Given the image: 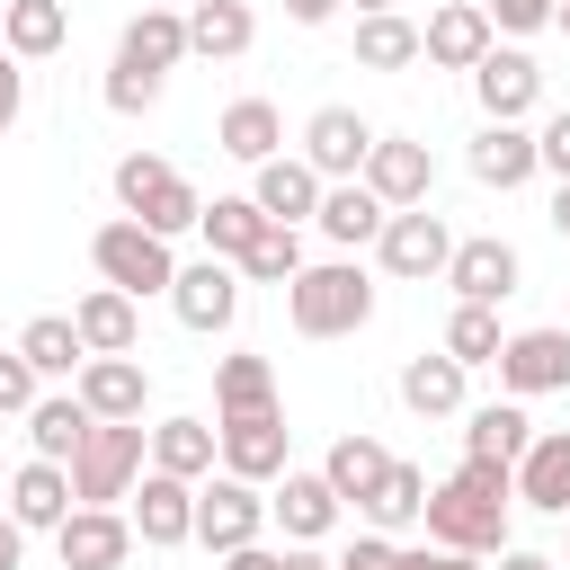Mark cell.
Segmentation results:
<instances>
[{"instance_id": "obj_1", "label": "cell", "mask_w": 570, "mask_h": 570, "mask_svg": "<svg viewBox=\"0 0 570 570\" xmlns=\"http://www.w3.org/2000/svg\"><path fill=\"white\" fill-rule=\"evenodd\" d=\"M508 517H517V481H508V472H490V463H454L445 481H428V508H419L428 543L472 552V561L508 552Z\"/></svg>"}, {"instance_id": "obj_2", "label": "cell", "mask_w": 570, "mask_h": 570, "mask_svg": "<svg viewBox=\"0 0 570 570\" xmlns=\"http://www.w3.org/2000/svg\"><path fill=\"white\" fill-rule=\"evenodd\" d=\"M285 321H294V338H356L374 321V276L356 258H321L285 285Z\"/></svg>"}, {"instance_id": "obj_3", "label": "cell", "mask_w": 570, "mask_h": 570, "mask_svg": "<svg viewBox=\"0 0 570 570\" xmlns=\"http://www.w3.org/2000/svg\"><path fill=\"white\" fill-rule=\"evenodd\" d=\"M116 205H125V223H142V232H160V240H178V232H196V214H205V196L178 178V160H160V151H125L116 160Z\"/></svg>"}, {"instance_id": "obj_4", "label": "cell", "mask_w": 570, "mask_h": 570, "mask_svg": "<svg viewBox=\"0 0 570 570\" xmlns=\"http://www.w3.org/2000/svg\"><path fill=\"white\" fill-rule=\"evenodd\" d=\"M89 267H98V285H116V294H134V303L178 285V258H169V240H160V232H142V223H125V214L89 232Z\"/></svg>"}, {"instance_id": "obj_5", "label": "cell", "mask_w": 570, "mask_h": 570, "mask_svg": "<svg viewBox=\"0 0 570 570\" xmlns=\"http://www.w3.org/2000/svg\"><path fill=\"white\" fill-rule=\"evenodd\" d=\"M62 472H71V499H80V508H116V499L142 481V419H116V428L98 419Z\"/></svg>"}, {"instance_id": "obj_6", "label": "cell", "mask_w": 570, "mask_h": 570, "mask_svg": "<svg viewBox=\"0 0 570 570\" xmlns=\"http://www.w3.org/2000/svg\"><path fill=\"white\" fill-rule=\"evenodd\" d=\"M285 454H294V428H285V410H240V419H214V463H223L232 481L267 490V481L285 472Z\"/></svg>"}, {"instance_id": "obj_7", "label": "cell", "mask_w": 570, "mask_h": 570, "mask_svg": "<svg viewBox=\"0 0 570 570\" xmlns=\"http://www.w3.org/2000/svg\"><path fill=\"white\" fill-rule=\"evenodd\" d=\"M356 187H365L383 214H410V205H428V187H436V160H428V142H419V134H374V151H365Z\"/></svg>"}, {"instance_id": "obj_8", "label": "cell", "mask_w": 570, "mask_h": 570, "mask_svg": "<svg viewBox=\"0 0 570 570\" xmlns=\"http://www.w3.org/2000/svg\"><path fill=\"white\" fill-rule=\"evenodd\" d=\"M374 258H383V276H401V285H428V276H445V258H454V232H445V214L410 205V214H383V232H374Z\"/></svg>"}, {"instance_id": "obj_9", "label": "cell", "mask_w": 570, "mask_h": 570, "mask_svg": "<svg viewBox=\"0 0 570 570\" xmlns=\"http://www.w3.org/2000/svg\"><path fill=\"white\" fill-rule=\"evenodd\" d=\"M267 534V490H249V481H232V472H205L196 481V543L205 552H240V543H258Z\"/></svg>"}, {"instance_id": "obj_10", "label": "cell", "mask_w": 570, "mask_h": 570, "mask_svg": "<svg viewBox=\"0 0 570 570\" xmlns=\"http://www.w3.org/2000/svg\"><path fill=\"white\" fill-rule=\"evenodd\" d=\"M499 392L508 401L570 392V330H508L499 338Z\"/></svg>"}, {"instance_id": "obj_11", "label": "cell", "mask_w": 570, "mask_h": 570, "mask_svg": "<svg viewBox=\"0 0 570 570\" xmlns=\"http://www.w3.org/2000/svg\"><path fill=\"white\" fill-rule=\"evenodd\" d=\"M472 98H481V125H525V116L543 107V71H534V53L490 45V53L472 62Z\"/></svg>"}, {"instance_id": "obj_12", "label": "cell", "mask_w": 570, "mask_h": 570, "mask_svg": "<svg viewBox=\"0 0 570 570\" xmlns=\"http://www.w3.org/2000/svg\"><path fill=\"white\" fill-rule=\"evenodd\" d=\"M134 499V543H151V552H178V543H196V481H169V472H151L142 463V481L125 490Z\"/></svg>"}, {"instance_id": "obj_13", "label": "cell", "mask_w": 570, "mask_h": 570, "mask_svg": "<svg viewBox=\"0 0 570 570\" xmlns=\"http://www.w3.org/2000/svg\"><path fill=\"white\" fill-rule=\"evenodd\" d=\"M365 151H374V125H365L356 107H312V116H303V169H312L321 187L356 178Z\"/></svg>"}, {"instance_id": "obj_14", "label": "cell", "mask_w": 570, "mask_h": 570, "mask_svg": "<svg viewBox=\"0 0 570 570\" xmlns=\"http://www.w3.org/2000/svg\"><path fill=\"white\" fill-rule=\"evenodd\" d=\"M445 285H454V303H508L517 285H525V258H517V240H499V232H481V240H454V258H445Z\"/></svg>"}, {"instance_id": "obj_15", "label": "cell", "mask_w": 570, "mask_h": 570, "mask_svg": "<svg viewBox=\"0 0 570 570\" xmlns=\"http://www.w3.org/2000/svg\"><path fill=\"white\" fill-rule=\"evenodd\" d=\"M169 312H178V330H196V338L232 330V321H240V267H232V258H196V267H178Z\"/></svg>"}, {"instance_id": "obj_16", "label": "cell", "mask_w": 570, "mask_h": 570, "mask_svg": "<svg viewBox=\"0 0 570 570\" xmlns=\"http://www.w3.org/2000/svg\"><path fill=\"white\" fill-rule=\"evenodd\" d=\"M490 45H499V36H490L481 0H436L428 27H419V62H436V71H472Z\"/></svg>"}, {"instance_id": "obj_17", "label": "cell", "mask_w": 570, "mask_h": 570, "mask_svg": "<svg viewBox=\"0 0 570 570\" xmlns=\"http://www.w3.org/2000/svg\"><path fill=\"white\" fill-rule=\"evenodd\" d=\"M53 552H62V570H125L134 561V525L116 508H71L53 525Z\"/></svg>"}, {"instance_id": "obj_18", "label": "cell", "mask_w": 570, "mask_h": 570, "mask_svg": "<svg viewBox=\"0 0 570 570\" xmlns=\"http://www.w3.org/2000/svg\"><path fill=\"white\" fill-rule=\"evenodd\" d=\"M71 392H80V410L89 419H142V401H151V374H142V356H89L80 374H71Z\"/></svg>"}, {"instance_id": "obj_19", "label": "cell", "mask_w": 570, "mask_h": 570, "mask_svg": "<svg viewBox=\"0 0 570 570\" xmlns=\"http://www.w3.org/2000/svg\"><path fill=\"white\" fill-rule=\"evenodd\" d=\"M267 517L285 525V543H321V534L338 525V490H330L321 472H294V463H285V472L267 481Z\"/></svg>"}, {"instance_id": "obj_20", "label": "cell", "mask_w": 570, "mask_h": 570, "mask_svg": "<svg viewBox=\"0 0 570 570\" xmlns=\"http://www.w3.org/2000/svg\"><path fill=\"white\" fill-rule=\"evenodd\" d=\"M517 508H543V517H570V428H534V445L517 454Z\"/></svg>"}, {"instance_id": "obj_21", "label": "cell", "mask_w": 570, "mask_h": 570, "mask_svg": "<svg viewBox=\"0 0 570 570\" xmlns=\"http://www.w3.org/2000/svg\"><path fill=\"white\" fill-rule=\"evenodd\" d=\"M249 205H258L267 223H285V232H294V223H312V214H321V178L303 169V151H276V160H258V169H249Z\"/></svg>"}, {"instance_id": "obj_22", "label": "cell", "mask_w": 570, "mask_h": 570, "mask_svg": "<svg viewBox=\"0 0 570 570\" xmlns=\"http://www.w3.org/2000/svg\"><path fill=\"white\" fill-rule=\"evenodd\" d=\"M71 330H80V356H134V338H142V303L116 294V285H89V294L71 303Z\"/></svg>"}, {"instance_id": "obj_23", "label": "cell", "mask_w": 570, "mask_h": 570, "mask_svg": "<svg viewBox=\"0 0 570 570\" xmlns=\"http://www.w3.org/2000/svg\"><path fill=\"white\" fill-rule=\"evenodd\" d=\"M534 445V419L525 401H481L463 410V463H490V472H517V454Z\"/></svg>"}, {"instance_id": "obj_24", "label": "cell", "mask_w": 570, "mask_h": 570, "mask_svg": "<svg viewBox=\"0 0 570 570\" xmlns=\"http://www.w3.org/2000/svg\"><path fill=\"white\" fill-rule=\"evenodd\" d=\"M116 62H134V71H178L187 62V9H134L125 18V36H116Z\"/></svg>"}, {"instance_id": "obj_25", "label": "cell", "mask_w": 570, "mask_h": 570, "mask_svg": "<svg viewBox=\"0 0 570 570\" xmlns=\"http://www.w3.org/2000/svg\"><path fill=\"white\" fill-rule=\"evenodd\" d=\"M9 517H18V534H53L62 517H71V472L62 463H18V481H9Z\"/></svg>"}, {"instance_id": "obj_26", "label": "cell", "mask_w": 570, "mask_h": 570, "mask_svg": "<svg viewBox=\"0 0 570 570\" xmlns=\"http://www.w3.org/2000/svg\"><path fill=\"white\" fill-rule=\"evenodd\" d=\"M142 463L169 472V481H205L214 472V428L205 419H160V428H142Z\"/></svg>"}, {"instance_id": "obj_27", "label": "cell", "mask_w": 570, "mask_h": 570, "mask_svg": "<svg viewBox=\"0 0 570 570\" xmlns=\"http://www.w3.org/2000/svg\"><path fill=\"white\" fill-rule=\"evenodd\" d=\"M249 36H258L249 0H187V53H205V62H240Z\"/></svg>"}, {"instance_id": "obj_28", "label": "cell", "mask_w": 570, "mask_h": 570, "mask_svg": "<svg viewBox=\"0 0 570 570\" xmlns=\"http://www.w3.org/2000/svg\"><path fill=\"white\" fill-rule=\"evenodd\" d=\"M89 428H98V419L80 410V392H36V410H27V445H36V463H71Z\"/></svg>"}, {"instance_id": "obj_29", "label": "cell", "mask_w": 570, "mask_h": 570, "mask_svg": "<svg viewBox=\"0 0 570 570\" xmlns=\"http://www.w3.org/2000/svg\"><path fill=\"white\" fill-rule=\"evenodd\" d=\"M383 472H392V454H383V445H374V436H365V428H347V436H338V445H330V454H321V481H330V490H338V508H365V499H374V481H383Z\"/></svg>"}, {"instance_id": "obj_30", "label": "cell", "mask_w": 570, "mask_h": 570, "mask_svg": "<svg viewBox=\"0 0 570 570\" xmlns=\"http://www.w3.org/2000/svg\"><path fill=\"white\" fill-rule=\"evenodd\" d=\"M62 36H71L62 0H9L0 9V53L9 62H45V53H62Z\"/></svg>"}, {"instance_id": "obj_31", "label": "cell", "mask_w": 570, "mask_h": 570, "mask_svg": "<svg viewBox=\"0 0 570 570\" xmlns=\"http://www.w3.org/2000/svg\"><path fill=\"white\" fill-rule=\"evenodd\" d=\"M214 142H223L232 160H249V169H258V160H276V151H285V116H276L267 98H232V107H223V125H214Z\"/></svg>"}, {"instance_id": "obj_32", "label": "cell", "mask_w": 570, "mask_h": 570, "mask_svg": "<svg viewBox=\"0 0 570 570\" xmlns=\"http://www.w3.org/2000/svg\"><path fill=\"white\" fill-rule=\"evenodd\" d=\"M472 178L499 187V196L525 187V178H534V134H525V125H481V134H472Z\"/></svg>"}, {"instance_id": "obj_33", "label": "cell", "mask_w": 570, "mask_h": 570, "mask_svg": "<svg viewBox=\"0 0 570 570\" xmlns=\"http://www.w3.org/2000/svg\"><path fill=\"white\" fill-rule=\"evenodd\" d=\"M18 356L36 365V383H71L89 356H80V330H71V312H36L27 330H18Z\"/></svg>"}, {"instance_id": "obj_34", "label": "cell", "mask_w": 570, "mask_h": 570, "mask_svg": "<svg viewBox=\"0 0 570 570\" xmlns=\"http://www.w3.org/2000/svg\"><path fill=\"white\" fill-rule=\"evenodd\" d=\"M463 383H472V374H463L445 347H436V356H410V365H401V410H419V419H454V410H463Z\"/></svg>"}, {"instance_id": "obj_35", "label": "cell", "mask_w": 570, "mask_h": 570, "mask_svg": "<svg viewBox=\"0 0 570 570\" xmlns=\"http://www.w3.org/2000/svg\"><path fill=\"white\" fill-rule=\"evenodd\" d=\"M240 410H276V365L249 347H232L214 365V419H240Z\"/></svg>"}, {"instance_id": "obj_36", "label": "cell", "mask_w": 570, "mask_h": 570, "mask_svg": "<svg viewBox=\"0 0 570 570\" xmlns=\"http://www.w3.org/2000/svg\"><path fill=\"white\" fill-rule=\"evenodd\" d=\"M312 223H321V240H338V249H365V240L383 232V205H374L356 178H338V187H321V214H312Z\"/></svg>"}, {"instance_id": "obj_37", "label": "cell", "mask_w": 570, "mask_h": 570, "mask_svg": "<svg viewBox=\"0 0 570 570\" xmlns=\"http://www.w3.org/2000/svg\"><path fill=\"white\" fill-rule=\"evenodd\" d=\"M419 508H428V472H419V463H401V454H392V472H383V481H374V499H365V508H356V517H365V525H374V534H401V525H419Z\"/></svg>"}, {"instance_id": "obj_38", "label": "cell", "mask_w": 570, "mask_h": 570, "mask_svg": "<svg viewBox=\"0 0 570 570\" xmlns=\"http://www.w3.org/2000/svg\"><path fill=\"white\" fill-rule=\"evenodd\" d=\"M356 62H365V71H410V62H419V18H401V9L356 18Z\"/></svg>"}, {"instance_id": "obj_39", "label": "cell", "mask_w": 570, "mask_h": 570, "mask_svg": "<svg viewBox=\"0 0 570 570\" xmlns=\"http://www.w3.org/2000/svg\"><path fill=\"white\" fill-rule=\"evenodd\" d=\"M196 232H205V258H232V267H240V249L267 232V214H258L249 196H214V205L196 214Z\"/></svg>"}, {"instance_id": "obj_40", "label": "cell", "mask_w": 570, "mask_h": 570, "mask_svg": "<svg viewBox=\"0 0 570 570\" xmlns=\"http://www.w3.org/2000/svg\"><path fill=\"white\" fill-rule=\"evenodd\" d=\"M499 338H508V330H499V312H490V303H454L436 347H445V356L472 374V365H499Z\"/></svg>"}, {"instance_id": "obj_41", "label": "cell", "mask_w": 570, "mask_h": 570, "mask_svg": "<svg viewBox=\"0 0 570 570\" xmlns=\"http://www.w3.org/2000/svg\"><path fill=\"white\" fill-rule=\"evenodd\" d=\"M294 276H303V232L267 223V232L240 249V285H294Z\"/></svg>"}, {"instance_id": "obj_42", "label": "cell", "mask_w": 570, "mask_h": 570, "mask_svg": "<svg viewBox=\"0 0 570 570\" xmlns=\"http://www.w3.org/2000/svg\"><path fill=\"white\" fill-rule=\"evenodd\" d=\"M160 89H169L160 71H134V62H107V89H98V98H107V116H151V107H160Z\"/></svg>"}, {"instance_id": "obj_43", "label": "cell", "mask_w": 570, "mask_h": 570, "mask_svg": "<svg viewBox=\"0 0 570 570\" xmlns=\"http://www.w3.org/2000/svg\"><path fill=\"white\" fill-rule=\"evenodd\" d=\"M36 392H45V383H36V365H27L18 347H0V419H27V410H36Z\"/></svg>"}, {"instance_id": "obj_44", "label": "cell", "mask_w": 570, "mask_h": 570, "mask_svg": "<svg viewBox=\"0 0 570 570\" xmlns=\"http://www.w3.org/2000/svg\"><path fill=\"white\" fill-rule=\"evenodd\" d=\"M552 9H561V0H481L490 36H534V27H552Z\"/></svg>"}, {"instance_id": "obj_45", "label": "cell", "mask_w": 570, "mask_h": 570, "mask_svg": "<svg viewBox=\"0 0 570 570\" xmlns=\"http://www.w3.org/2000/svg\"><path fill=\"white\" fill-rule=\"evenodd\" d=\"M534 169H552V187L570 178V107L543 116V134H534Z\"/></svg>"}, {"instance_id": "obj_46", "label": "cell", "mask_w": 570, "mask_h": 570, "mask_svg": "<svg viewBox=\"0 0 570 570\" xmlns=\"http://www.w3.org/2000/svg\"><path fill=\"white\" fill-rule=\"evenodd\" d=\"M392 570H481V561H472V552H445V543H401Z\"/></svg>"}, {"instance_id": "obj_47", "label": "cell", "mask_w": 570, "mask_h": 570, "mask_svg": "<svg viewBox=\"0 0 570 570\" xmlns=\"http://www.w3.org/2000/svg\"><path fill=\"white\" fill-rule=\"evenodd\" d=\"M392 552H401L392 534H356V543H347V552H338L330 570H392Z\"/></svg>"}, {"instance_id": "obj_48", "label": "cell", "mask_w": 570, "mask_h": 570, "mask_svg": "<svg viewBox=\"0 0 570 570\" xmlns=\"http://www.w3.org/2000/svg\"><path fill=\"white\" fill-rule=\"evenodd\" d=\"M18 116H27V62H9V53H0V134H9Z\"/></svg>"}, {"instance_id": "obj_49", "label": "cell", "mask_w": 570, "mask_h": 570, "mask_svg": "<svg viewBox=\"0 0 570 570\" xmlns=\"http://www.w3.org/2000/svg\"><path fill=\"white\" fill-rule=\"evenodd\" d=\"M338 9H347V0H285V18H294V27H330Z\"/></svg>"}, {"instance_id": "obj_50", "label": "cell", "mask_w": 570, "mask_h": 570, "mask_svg": "<svg viewBox=\"0 0 570 570\" xmlns=\"http://www.w3.org/2000/svg\"><path fill=\"white\" fill-rule=\"evenodd\" d=\"M223 570H276V552L267 543H240V552H223Z\"/></svg>"}, {"instance_id": "obj_51", "label": "cell", "mask_w": 570, "mask_h": 570, "mask_svg": "<svg viewBox=\"0 0 570 570\" xmlns=\"http://www.w3.org/2000/svg\"><path fill=\"white\" fill-rule=\"evenodd\" d=\"M276 570H330V561H321L312 543H285V552H276Z\"/></svg>"}, {"instance_id": "obj_52", "label": "cell", "mask_w": 570, "mask_h": 570, "mask_svg": "<svg viewBox=\"0 0 570 570\" xmlns=\"http://www.w3.org/2000/svg\"><path fill=\"white\" fill-rule=\"evenodd\" d=\"M499 570H561V561H552V552H517V543H508V552H499Z\"/></svg>"}, {"instance_id": "obj_53", "label": "cell", "mask_w": 570, "mask_h": 570, "mask_svg": "<svg viewBox=\"0 0 570 570\" xmlns=\"http://www.w3.org/2000/svg\"><path fill=\"white\" fill-rule=\"evenodd\" d=\"M18 552H27V534H18V517H0V570H18Z\"/></svg>"}, {"instance_id": "obj_54", "label": "cell", "mask_w": 570, "mask_h": 570, "mask_svg": "<svg viewBox=\"0 0 570 570\" xmlns=\"http://www.w3.org/2000/svg\"><path fill=\"white\" fill-rule=\"evenodd\" d=\"M552 232H561V240H570V178H561V187H552Z\"/></svg>"}, {"instance_id": "obj_55", "label": "cell", "mask_w": 570, "mask_h": 570, "mask_svg": "<svg viewBox=\"0 0 570 570\" xmlns=\"http://www.w3.org/2000/svg\"><path fill=\"white\" fill-rule=\"evenodd\" d=\"M383 9H401V0H356V18H383Z\"/></svg>"}, {"instance_id": "obj_56", "label": "cell", "mask_w": 570, "mask_h": 570, "mask_svg": "<svg viewBox=\"0 0 570 570\" xmlns=\"http://www.w3.org/2000/svg\"><path fill=\"white\" fill-rule=\"evenodd\" d=\"M552 27H561V36H570V0H561V9H552Z\"/></svg>"}, {"instance_id": "obj_57", "label": "cell", "mask_w": 570, "mask_h": 570, "mask_svg": "<svg viewBox=\"0 0 570 570\" xmlns=\"http://www.w3.org/2000/svg\"><path fill=\"white\" fill-rule=\"evenodd\" d=\"M142 9H187V0H142Z\"/></svg>"}, {"instance_id": "obj_58", "label": "cell", "mask_w": 570, "mask_h": 570, "mask_svg": "<svg viewBox=\"0 0 570 570\" xmlns=\"http://www.w3.org/2000/svg\"><path fill=\"white\" fill-rule=\"evenodd\" d=\"M0 9H9V0H0Z\"/></svg>"}]
</instances>
